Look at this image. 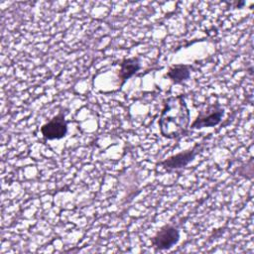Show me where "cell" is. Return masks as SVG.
Listing matches in <instances>:
<instances>
[{
	"label": "cell",
	"instance_id": "obj_1",
	"mask_svg": "<svg viewBox=\"0 0 254 254\" xmlns=\"http://www.w3.org/2000/svg\"><path fill=\"white\" fill-rule=\"evenodd\" d=\"M190 124V111L183 95L170 96L165 100L159 119L161 134L176 139L186 134Z\"/></svg>",
	"mask_w": 254,
	"mask_h": 254
},
{
	"label": "cell",
	"instance_id": "obj_2",
	"mask_svg": "<svg viewBox=\"0 0 254 254\" xmlns=\"http://www.w3.org/2000/svg\"><path fill=\"white\" fill-rule=\"evenodd\" d=\"M41 132L48 140L64 138L67 132V122L64 113L54 116L50 121L45 123L41 127Z\"/></svg>",
	"mask_w": 254,
	"mask_h": 254
},
{
	"label": "cell",
	"instance_id": "obj_3",
	"mask_svg": "<svg viewBox=\"0 0 254 254\" xmlns=\"http://www.w3.org/2000/svg\"><path fill=\"white\" fill-rule=\"evenodd\" d=\"M180 239V232L174 225L168 224L163 226L152 238V244L159 250L170 249Z\"/></svg>",
	"mask_w": 254,
	"mask_h": 254
},
{
	"label": "cell",
	"instance_id": "obj_4",
	"mask_svg": "<svg viewBox=\"0 0 254 254\" xmlns=\"http://www.w3.org/2000/svg\"><path fill=\"white\" fill-rule=\"evenodd\" d=\"M223 116V109L218 105H212L205 110L200 111L196 119L191 123V129H199L203 127H212L217 125Z\"/></svg>",
	"mask_w": 254,
	"mask_h": 254
},
{
	"label": "cell",
	"instance_id": "obj_5",
	"mask_svg": "<svg viewBox=\"0 0 254 254\" xmlns=\"http://www.w3.org/2000/svg\"><path fill=\"white\" fill-rule=\"evenodd\" d=\"M197 148H198V145H195L193 148H191L190 150H186L184 152H181L174 156H171L168 159L161 162V165L167 171L184 168L190 162H191L193 160V158L195 157V155L197 153Z\"/></svg>",
	"mask_w": 254,
	"mask_h": 254
},
{
	"label": "cell",
	"instance_id": "obj_6",
	"mask_svg": "<svg viewBox=\"0 0 254 254\" xmlns=\"http://www.w3.org/2000/svg\"><path fill=\"white\" fill-rule=\"evenodd\" d=\"M120 70H119V78L121 79V86L124 82L133 76L139 69H140V62L138 58H130L124 59L120 64Z\"/></svg>",
	"mask_w": 254,
	"mask_h": 254
},
{
	"label": "cell",
	"instance_id": "obj_7",
	"mask_svg": "<svg viewBox=\"0 0 254 254\" xmlns=\"http://www.w3.org/2000/svg\"><path fill=\"white\" fill-rule=\"evenodd\" d=\"M190 75V65L175 64L167 71L166 76L175 83H181L187 80Z\"/></svg>",
	"mask_w": 254,
	"mask_h": 254
}]
</instances>
